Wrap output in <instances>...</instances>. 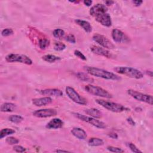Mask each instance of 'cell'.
<instances>
[{"label":"cell","instance_id":"obj_40","mask_svg":"<svg viewBox=\"0 0 153 153\" xmlns=\"http://www.w3.org/2000/svg\"><path fill=\"white\" fill-rule=\"evenodd\" d=\"M55 151H56V152H69V151H66V150H62V149H56Z\"/></svg>","mask_w":153,"mask_h":153},{"label":"cell","instance_id":"obj_34","mask_svg":"<svg viewBox=\"0 0 153 153\" xmlns=\"http://www.w3.org/2000/svg\"><path fill=\"white\" fill-rule=\"evenodd\" d=\"M66 41L68 42H69L72 44H75L76 42V39L74 35L72 34H69L66 37Z\"/></svg>","mask_w":153,"mask_h":153},{"label":"cell","instance_id":"obj_4","mask_svg":"<svg viewBox=\"0 0 153 153\" xmlns=\"http://www.w3.org/2000/svg\"><path fill=\"white\" fill-rule=\"evenodd\" d=\"M114 70L118 74L126 75L131 78L139 79L143 77V74L141 71L131 67L118 66L115 67Z\"/></svg>","mask_w":153,"mask_h":153},{"label":"cell","instance_id":"obj_31","mask_svg":"<svg viewBox=\"0 0 153 153\" xmlns=\"http://www.w3.org/2000/svg\"><path fill=\"white\" fill-rule=\"evenodd\" d=\"M74 54H75V56H76V57H78L79 59H81L82 60H84V61L87 60L86 57H85L80 51H79V50H75L74 51Z\"/></svg>","mask_w":153,"mask_h":153},{"label":"cell","instance_id":"obj_22","mask_svg":"<svg viewBox=\"0 0 153 153\" xmlns=\"http://www.w3.org/2000/svg\"><path fill=\"white\" fill-rule=\"evenodd\" d=\"M88 145L91 146H102L104 144V142L102 139L98 137H91L90 138L88 141Z\"/></svg>","mask_w":153,"mask_h":153},{"label":"cell","instance_id":"obj_32","mask_svg":"<svg viewBox=\"0 0 153 153\" xmlns=\"http://www.w3.org/2000/svg\"><path fill=\"white\" fill-rule=\"evenodd\" d=\"M13 150L17 152H24L26 151V148L21 145H14L13 146Z\"/></svg>","mask_w":153,"mask_h":153},{"label":"cell","instance_id":"obj_26","mask_svg":"<svg viewBox=\"0 0 153 153\" xmlns=\"http://www.w3.org/2000/svg\"><path fill=\"white\" fill-rule=\"evenodd\" d=\"M53 36L58 39H61L65 35V32L61 29H56L53 32Z\"/></svg>","mask_w":153,"mask_h":153},{"label":"cell","instance_id":"obj_36","mask_svg":"<svg viewBox=\"0 0 153 153\" xmlns=\"http://www.w3.org/2000/svg\"><path fill=\"white\" fill-rule=\"evenodd\" d=\"M127 121L129 123V124H130L131 126L135 125V122L134 121V120L132 119V118L131 117H129L127 118Z\"/></svg>","mask_w":153,"mask_h":153},{"label":"cell","instance_id":"obj_15","mask_svg":"<svg viewBox=\"0 0 153 153\" xmlns=\"http://www.w3.org/2000/svg\"><path fill=\"white\" fill-rule=\"evenodd\" d=\"M52 99L49 96L35 98L32 99V103L36 106H42L50 104L52 102Z\"/></svg>","mask_w":153,"mask_h":153},{"label":"cell","instance_id":"obj_23","mask_svg":"<svg viewBox=\"0 0 153 153\" xmlns=\"http://www.w3.org/2000/svg\"><path fill=\"white\" fill-rule=\"evenodd\" d=\"M42 59L47 62H48V63H53V62H55L56 61H59V60H61V58L58 57V56H56L55 55H53V54H46V55H44L42 57Z\"/></svg>","mask_w":153,"mask_h":153},{"label":"cell","instance_id":"obj_12","mask_svg":"<svg viewBox=\"0 0 153 153\" xmlns=\"http://www.w3.org/2000/svg\"><path fill=\"white\" fill-rule=\"evenodd\" d=\"M57 112L56 109L52 108L40 109L36 110L33 112V115L38 118H48L56 115Z\"/></svg>","mask_w":153,"mask_h":153},{"label":"cell","instance_id":"obj_14","mask_svg":"<svg viewBox=\"0 0 153 153\" xmlns=\"http://www.w3.org/2000/svg\"><path fill=\"white\" fill-rule=\"evenodd\" d=\"M40 94L44 96H56L60 97L63 96V92L57 88H47L44 90H39Z\"/></svg>","mask_w":153,"mask_h":153},{"label":"cell","instance_id":"obj_2","mask_svg":"<svg viewBox=\"0 0 153 153\" xmlns=\"http://www.w3.org/2000/svg\"><path fill=\"white\" fill-rule=\"evenodd\" d=\"M84 68L88 74L98 78L114 81H118L121 79V78L117 74L103 69L92 66H84Z\"/></svg>","mask_w":153,"mask_h":153},{"label":"cell","instance_id":"obj_21","mask_svg":"<svg viewBox=\"0 0 153 153\" xmlns=\"http://www.w3.org/2000/svg\"><path fill=\"white\" fill-rule=\"evenodd\" d=\"M76 76L78 79L84 82H93L94 79L86 74L84 72H78L76 74Z\"/></svg>","mask_w":153,"mask_h":153},{"label":"cell","instance_id":"obj_38","mask_svg":"<svg viewBox=\"0 0 153 153\" xmlns=\"http://www.w3.org/2000/svg\"><path fill=\"white\" fill-rule=\"evenodd\" d=\"M83 3L85 5H86L87 7H90L92 4L93 1H90V0H85V1H83Z\"/></svg>","mask_w":153,"mask_h":153},{"label":"cell","instance_id":"obj_9","mask_svg":"<svg viewBox=\"0 0 153 153\" xmlns=\"http://www.w3.org/2000/svg\"><path fill=\"white\" fill-rule=\"evenodd\" d=\"M127 92L128 95H130L131 97H132L134 99L140 102L148 103L150 105H152L153 99H152V95L144 94V93L139 92L136 90H134L133 89H128L127 91Z\"/></svg>","mask_w":153,"mask_h":153},{"label":"cell","instance_id":"obj_11","mask_svg":"<svg viewBox=\"0 0 153 153\" xmlns=\"http://www.w3.org/2000/svg\"><path fill=\"white\" fill-rule=\"evenodd\" d=\"M111 35L113 40L118 43H124L130 41L128 36L121 30L118 29H114L112 30Z\"/></svg>","mask_w":153,"mask_h":153},{"label":"cell","instance_id":"obj_16","mask_svg":"<svg viewBox=\"0 0 153 153\" xmlns=\"http://www.w3.org/2000/svg\"><path fill=\"white\" fill-rule=\"evenodd\" d=\"M63 122L59 118H54L51 120L46 125V128L48 129H58L62 127Z\"/></svg>","mask_w":153,"mask_h":153},{"label":"cell","instance_id":"obj_19","mask_svg":"<svg viewBox=\"0 0 153 153\" xmlns=\"http://www.w3.org/2000/svg\"><path fill=\"white\" fill-rule=\"evenodd\" d=\"M16 109V105L14 103L6 102L1 105V111L4 112H13Z\"/></svg>","mask_w":153,"mask_h":153},{"label":"cell","instance_id":"obj_37","mask_svg":"<svg viewBox=\"0 0 153 153\" xmlns=\"http://www.w3.org/2000/svg\"><path fill=\"white\" fill-rule=\"evenodd\" d=\"M132 2L134 4L135 6L138 7V6H140L143 3V1H138V0H137V1H133Z\"/></svg>","mask_w":153,"mask_h":153},{"label":"cell","instance_id":"obj_7","mask_svg":"<svg viewBox=\"0 0 153 153\" xmlns=\"http://www.w3.org/2000/svg\"><path fill=\"white\" fill-rule=\"evenodd\" d=\"M5 60L9 63L19 62L27 65H31L33 63L32 60L27 56L16 53H10L7 55L5 57Z\"/></svg>","mask_w":153,"mask_h":153},{"label":"cell","instance_id":"obj_17","mask_svg":"<svg viewBox=\"0 0 153 153\" xmlns=\"http://www.w3.org/2000/svg\"><path fill=\"white\" fill-rule=\"evenodd\" d=\"M71 133L76 138L80 140H84L87 138L86 132L79 127H74L71 130Z\"/></svg>","mask_w":153,"mask_h":153},{"label":"cell","instance_id":"obj_5","mask_svg":"<svg viewBox=\"0 0 153 153\" xmlns=\"http://www.w3.org/2000/svg\"><path fill=\"white\" fill-rule=\"evenodd\" d=\"M84 89L87 92L94 96L106 99L112 98V95L110 93L98 86L93 85L91 84H87L85 85Z\"/></svg>","mask_w":153,"mask_h":153},{"label":"cell","instance_id":"obj_33","mask_svg":"<svg viewBox=\"0 0 153 153\" xmlns=\"http://www.w3.org/2000/svg\"><path fill=\"white\" fill-rule=\"evenodd\" d=\"M128 146L130 149V150L133 152H135V153H139V152H142V151L140 150H139L137 147L133 143H128Z\"/></svg>","mask_w":153,"mask_h":153},{"label":"cell","instance_id":"obj_24","mask_svg":"<svg viewBox=\"0 0 153 153\" xmlns=\"http://www.w3.org/2000/svg\"><path fill=\"white\" fill-rule=\"evenodd\" d=\"M15 132H16L15 130L12 128H3L0 131V139H2L7 136L14 134Z\"/></svg>","mask_w":153,"mask_h":153},{"label":"cell","instance_id":"obj_20","mask_svg":"<svg viewBox=\"0 0 153 153\" xmlns=\"http://www.w3.org/2000/svg\"><path fill=\"white\" fill-rule=\"evenodd\" d=\"M85 112L89 116L95 118H100L102 117L101 112L96 108H93L87 109H85Z\"/></svg>","mask_w":153,"mask_h":153},{"label":"cell","instance_id":"obj_25","mask_svg":"<svg viewBox=\"0 0 153 153\" xmlns=\"http://www.w3.org/2000/svg\"><path fill=\"white\" fill-rule=\"evenodd\" d=\"M8 119L11 122L15 123V124H19V123H21L24 120V118L22 116L19 115H10Z\"/></svg>","mask_w":153,"mask_h":153},{"label":"cell","instance_id":"obj_13","mask_svg":"<svg viewBox=\"0 0 153 153\" xmlns=\"http://www.w3.org/2000/svg\"><path fill=\"white\" fill-rule=\"evenodd\" d=\"M90 50L94 53L99 56H103L106 58H112L113 57L112 54L106 48H103L101 47L93 45L90 47Z\"/></svg>","mask_w":153,"mask_h":153},{"label":"cell","instance_id":"obj_28","mask_svg":"<svg viewBox=\"0 0 153 153\" xmlns=\"http://www.w3.org/2000/svg\"><path fill=\"white\" fill-rule=\"evenodd\" d=\"M5 141L8 144L11 145H14L16 144H17L19 142V140L18 139H17L16 137H13V136H10V137H7Z\"/></svg>","mask_w":153,"mask_h":153},{"label":"cell","instance_id":"obj_41","mask_svg":"<svg viewBox=\"0 0 153 153\" xmlns=\"http://www.w3.org/2000/svg\"><path fill=\"white\" fill-rule=\"evenodd\" d=\"M147 74H148V75H149L151 77H152V71H147Z\"/></svg>","mask_w":153,"mask_h":153},{"label":"cell","instance_id":"obj_29","mask_svg":"<svg viewBox=\"0 0 153 153\" xmlns=\"http://www.w3.org/2000/svg\"><path fill=\"white\" fill-rule=\"evenodd\" d=\"M106 149L110 151V152H117V153H121V152H124V151L123 149H122L118 147H115V146H107Z\"/></svg>","mask_w":153,"mask_h":153},{"label":"cell","instance_id":"obj_1","mask_svg":"<svg viewBox=\"0 0 153 153\" xmlns=\"http://www.w3.org/2000/svg\"><path fill=\"white\" fill-rule=\"evenodd\" d=\"M107 11L108 8L105 5L97 4L90 8V14L102 25L106 27H110L112 25V20L110 15Z\"/></svg>","mask_w":153,"mask_h":153},{"label":"cell","instance_id":"obj_27","mask_svg":"<svg viewBox=\"0 0 153 153\" xmlns=\"http://www.w3.org/2000/svg\"><path fill=\"white\" fill-rule=\"evenodd\" d=\"M66 48V45L65 44H63L62 42L60 41H57L55 42L54 44V49L56 51H62L63 50H65Z\"/></svg>","mask_w":153,"mask_h":153},{"label":"cell","instance_id":"obj_8","mask_svg":"<svg viewBox=\"0 0 153 153\" xmlns=\"http://www.w3.org/2000/svg\"><path fill=\"white\" fill-rule=\"evenodd\" d=\"M65 91L69 98L74 102L81 105H87V100L84 97L79 95L74 88L68 86L65 88Z\"/></svg>","mask_w":153,"mask_h":153},{"label":"cell","instance_id":"obj_6","mask_svg":"<svg viewBox=\"0 0 153 153\" xmlns=\"http://www.w3.org/2000/svg\"><path fill=\"white\" fill-rule=\"evenodd\" d=\"M72 114L74 115V116H75L78 119H79L82 121H84L85 123H89L90 124H91L92 126H93L97 128L103 129V128H106V127L105 123L97 120V118L91 117L90 116L89 117V116L84 115L81 114L78 112H72Z\"/></svg>","mask_w":153,"mask_h":153},{"label":"cell","instance_id":"obj_10","mask_svg":"<svg viewBox=\"0 0 153 153\" xmlns=\"http://www.w3.org/2000/svg\"><path fill=\"white\" fill-rule=\"evenodd\" d=\"M93 39L99 45L106 49L112 50L115 48V45L111 42V41L103 35L95 33L93 35Z\"/></svg>","mask_w":153,"mask_h":153},{"label":"cell","instance_id":"obj_3","mask_svg":"<svg viewBox=\"0 0 153 153\" xmlns=\"http://www.w3.org/2000/svg\"><path fill=\"white\" fill-rule=\"evenodd\" d=\"M95 102L102 106L103 108H105L106 109L116 113H120L124 111H130V109L124 106L121 104L117 103L115 102H113L111 101L105 100L103 99H96Z\"/></svg>","mask_w":153,"mask_h":153},{"label":"cell","instance_id":"obj_35","mask_svg":"<svg viewBox=\"0 0 153 153\" xmlns=\"http://www.w3.org/2000/svg\"><path fill=\"white\" fill-rule=\"evenodd\" d=\"M108 136L112 139H117L118 138V134L114 132H111L108 134Z\"/></svg>","mask_w":153,"mask_h":153},{"label":"cell","instance_id":"obj_39","mask_svg":"<svg viewBox=\"0 0 153 153\" xmlns=\"http://www.w3.org/2000/svg\"><path fill=\"white\" fill-rule=\"evenodd\" d=\"M114 3V2L113 1H105L106 5H108V6L112 5Z\"/></svg>","mask_w":153,"mask_h":153},{"label":"cell","instance_id":"obj_30","mask_svg":"<svg viewBox=\"0 0 153 153\" xmlns=\"http://www.w3.org/2000/svg\"><path fill=\"white\" fill-rule=\"evenodd\" d=\"M14 33L13 30L11 28H5L1 32V35L3 36H8L13 35Z\"/></svg>","mask_w":153,"mask_h":153},{"label":"cell","instance_id":"obj_42","mask_svg":"<svg viewBox=\"0 0 153 153\" xmlns=\"http://www.w3.org/2000/svg\"><path fill=\"white\" fill-rule=\"evenodd\" d=\"M70 2H72V3H76V4H78V3L79 2V1H70Z\"/></svg>","mask_w":153,"mask_h":153},{"label":"cell","instance_id":"obj_18","mask_svg":"<svg viewBox=\"0 0 153 153\" xmlns=\"http://www.w3.org/2000/svg\"><path fill=\"white\" fill-rule=\"evenodd\" d=\"M75 23L80 27H81L84 29V30L87 33L91 32L92 26L88 22L81 19H76L75 20Z\"/></svg>","mask_w":153,"mask_h":153}]
</instances>
